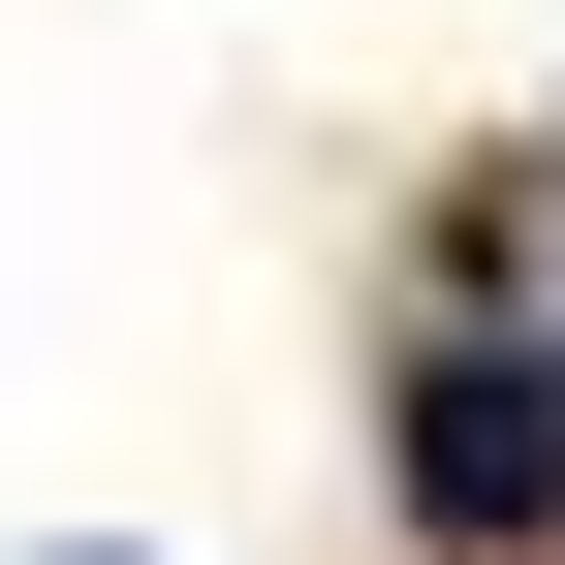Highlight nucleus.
<instances>
[{
	"label": "nucleus",
	"mask_w": 565,
	"mask_h": 565,
	"mask_svg": "<svg viewBox=\"0 0 565 565\" xmlns=\"http://www.w3.org/2000/svg\"><path fill=\"white\" fill-rule=\"evenodd\" d=\"M408 503H440L471 565L565 534V345H408Z\"/></svg>",
	"instance_id": "f257e3e1"
}]
</instances>
